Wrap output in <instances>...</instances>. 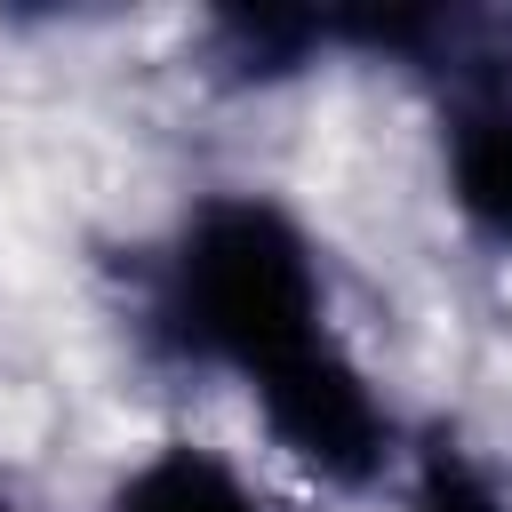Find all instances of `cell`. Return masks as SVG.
I'll list each match as a JSON object with an SVG mask.
<instances>
[{"label":"cell","instance_id":"obj_1","mask_svg":"<svg viewBox=\"0 0 512 512\" xmlns=\"http://www.w3.org/2000/svg\"><path fill=\"white\" fill-rule=\"evenodd\" d=\"M160 320L192 360L232 368L248 392L336 336L312 240L256 192H216L184 216L160 272Z\"/></svg>","mask_w":512,"mask_h":512},{"label":"cell","instance_id":"obj_2","mask_svg":"<svg viewBox=\"0 0 512 512\" xmlns=\"http://www.w3.org/2000/svg\"><path fill=\"white\" fill-rule=\"evenodd\" d=\"M256 416L288 464H304L320 488H368L392 464V408L376 400L368 368L328 336L280 376L256 384Z\"/></svg>","mask_w":512,"mask_h":512},{"label":"cell","instance_id":"obj_3","mask_svg":"<svg viewBox=\"0 0 512 512\" xmlns=\"http://www.w3.org/2000/svg\"><path fill=\"white\" fill-rule=\"evenodd\" d=\"M448 192L464 224L496 248H512V88L464 80L448 112Z\"/></svg>","mask_w":512,"mask_h":512},{"label":"cell","instance_id":"obj_4","mask_svg":"<svg viewBox=\"0 0 512 512\" xmlns=\"http://www.w3.org/2000/svg\"><path fill=\"white\" fill-rule=\"evenodd\" d=\"M112 512H272V504H264L256 480H248L240 464H224L216 448L168 440V448H152V456L120 480Z\"/></svg>","mask_w":512,"mask_h":512},{"label":"cell","instance_id":"obj_5","mask_svg":"<svg viewBox=\"0 0 512 512\" xmlns=\"http://www.w3.org/2000/svg\"><path fill=\"white\" fill-rule=\"evenodd\" d=\"M400 512H512V496L496 488V472H488L472 448L432 440V448H416V464H408Z\"/></svg>","mask_w":512,"mask_h":512},{"label":"cell","instance_id":"obj_6","mask_svg":"<svg viewBox=\"0 0 512 512\" xmlns=\"http://www.w3.org/2000/svg\"><path fill=\"white\" fill-rule=\"evenodd\" d=\"M0 512H8V504H0Z\"/></svg>","mask_w":512,"mask_h":512}]
</instances>
